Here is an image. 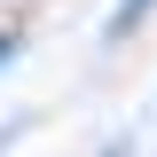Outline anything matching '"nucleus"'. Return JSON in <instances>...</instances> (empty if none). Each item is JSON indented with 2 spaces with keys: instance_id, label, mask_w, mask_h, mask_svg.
<instances>
[{
  "instance_id": "7ed1b4c3",
  "label": "nucleus",
  "mask_w": 157,
  "mask_h": 157,
  "mask_svg": "<svg viewBox=\"0 0 157 157\" xmlns=\"http://www.w3.org/2000/svg\"><path fill=\"white\" fill-rule=\"evenodd\" d=\"M110 157H118V149H110Z\"/></svg>"
},
{
  "instance_id": "f257e3e1",
  "label": "nucleus",
  "mask_w": 157,
  "mask_h": 157,
  "mask_svg": "<svg viewBox=\"0 0 157 157\" xmlns=\"http://www.w3.org/2000/svg\"><path fill=\"white\" fill-rule=\"evenodd\" d=\"M141 8H149V0H118V8H110V39H126V32H134V24H141Z\"/></svg>"
},
{
  "instance_id": "f03ea898",
  "label": "nucleus",
  "mask_w": 157,
  "mask_h": 157,
  "mask_svg": "<svg viewBox=\"0 0 157 157\" xmlns=\"http://www.w3.org/2000/svg\"><path fill=\"white\" fill-rule=\"evenodd\" d=\"M8 55H16V39H8V32H0V63H8Z\"/></svg>"
}]
</instances>
